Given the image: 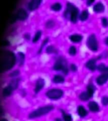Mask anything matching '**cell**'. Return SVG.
<instances>
[{
    "instance_id": "obj_1",
    "label": "cell",
    "mask_w": 108,
    "mask_h": 121,
    "mask_svg": "<svg viewBox=\"0 0 108 121\" xmlns=\"http://www.w3.org/2000/svg\"><path fill=\"white\" fill-rule=\"evenodd\" d=\"M64 15L65 18L69 19L71 22L76 23L77 22L78 18H79V10L73 4L68 3Z\"/></svg>"
},
{
    "instance_id": "obj_2",
    "label": "cell",
    "mask_w": 108,
    "mask_h": 121,
    "mask_svg": "<svg viewBox=\"0 0 108 121\" xmlns=\"http://www.w3.org/2000/svg\"><path fill=\"white\" fill-rule=\"evenodd\" d=\"M54 110V106L52 105H47L39 107L37 109L34 110L32 112L28 114V118L29 119H34L42 117L44 115H47V113L51 112Z\"/></svg>"
},
{
    "instance_id": "obj_3",
    "label": "cell",
    "mask_w": 108,
    "mask_h": 121,
    "mask_svg": "<svg viewBox=\"0 0 108 121\" xmlns=\"http://www.w3.org/2000/svg\"><path fill=\"white\" fill-rule=\"evenodd\" d=\"M53 69L57 71H62L64 74L67 75L69 72V69L66 60L63 57H59L55 62L53 66Z\"/></svg>"
},
{
    "instance_id": "obj_4",
    "label": "cell",
    "mask_w": 108,
    "mask_h": 121,
    "mask_svg": "<svg viewBox=\"0 0 108 121\" xmlns=\"http://www.w3.org/2000/svg\"><path fill=\"white\" fill-rule=\"evenodd\" d=\"M63 95H64L63 91L59 88L50 89L45 93V96L51 100H59L62 98Z\"/></svg>"
},
{
    "instance_id": "obj_5",
    "label": "cell",
    "mask_w": 108,
    "mask_h": 121,
    "mask_svg": "<svg viewBox=\"0 0 108 121\" xmlns=\"http://www.w3.org/2000/svg\"><path fill=\"white\" fill-rule=\"evenodd\" d=\"M86 45L88 49L94 52L98 51L99 44L96 36L95 34H91L88 37L86 42Z\"/></svg>"
},
{
    "instance_id": "obj_6",
    "label": "cell",
    "mask_w": 108,
    "mask_h": 121,
    "mask_svg": "<svg viewBox=\"0 0 108 121\" xmlns=\"http://www.w3.org/2000/svg\"><path fill=\"white\" fill-rule=\"evenodd\" d=\"M44 85H45V80L42 78H38L35 85V88L34 90V93L36 94H37L38 93H39L42 90V88L44 87Z\"/></svg>"
},
{
    "instance_id": "obj_7",
    "label": "cell",
    "mask_w": 108,
    "mask_h": 121,
    "mask_svg": "<svg viewBox=\"0 0 108 121\" xmlns=\"http://www.w3.org/2000/svg\"><path fill=\"white\" fill-rule=\"evenodd\" d=\"M108 81V73H103L99 75L96 79L97 84L99 86H102Z\"/></svg>"
},
{
    "instance_id": "obj_8",
    "label": "cell",
    "mask_w": 108,
    "mask_h": 121,
    "mask_svg": "<svg viewBox=\"0 0 108 121\" xmlns=\"http://www.w3.org/2000/svg\"><path fill=\"white\" fill-rule=\"evenodd\" d=\"M16 17H17V18L19 20L24 21L26 20L28 18V14L25 9L20 8L17 11V14H16Z\"/></svg>"
},
{
    "instance_id": "obj_9",
    "label": "cell",
    "mask_w": 108,
    "mask_h": 121,
    "mask_svg": "<svg viewBox=\"0 0 108 121\" xmlns=\"http://www.w3.org/2000/svg\"><path fill=\"white\" fill-rule=\"evenodd\" d=\"M42 0H31L28 4V10L32 11L36 10L41 4Z\"/></svg>"
},
{
    "instance_id": "obj_10",
    "label": "cell",
    "mask_w": 108,
    "mask_h": 121,
    "mask_svg": "<svg viewBox=\"0 0 108 121\" xmlns=\"http://www.w3.org/2000/svg\"><path fill=\"white\" fill-rule=\"evenodd\" d=\"M95 59H90L85 63V67L91 71H94L97 69Z\"/></svg>"
},
{
    "instance_id": "obj_11",
    "label": "cell",
    "mask_w": 108,
    "mask_h": 121,
    "mask_svg": "<svg viewBox=\"0 0 108 121\" xmlns=\"http://www.w3.org/2000/svg\"><path fill=\"white\" fill-rule=\"evenodd\" d=\"M89 110L93 113H97L100 111V107L97 102L94 101H90L88 104Z\"/></svg>"
},
{
    "instance_id": "obj_12",
    "label": "cell",
    "mask_w": 108,
    "mask_h": 121,
    "mask_svg": "<svg viewBox=\"0 0 108 121\" xmlns=\"http://www.w3.org/2000/svg\"><path fill=\"white\" fill-rule=\"evenodd\" d=\"M69 39H70V41L73 42V43H80L83 40V36L80 34H72L69 37Z\"/></svg>"
},
{
    "instance_id": "obj_13",
    "label": "cell",
    "mask_w": 108,
    "mask_h": 121,
    "mask_svg": "<svg viewBox=\"0 0 108 121\" xmlns=\"http://www.w3.org/2000/svg\"><path fill=\"white\" fill-rule=\"evenodd\" d=\"M13 90H14V89H13V87L10 86L9 85H8L3 88V91H2V95H3V97L6 98V97L11 96Z\"/></svg>"
},
{
    "instance_id": "obj_14",
    "label": "cell",
    "mask_w": 108,
    "mask_h": 121,
    "mask_svg": "<svg viewBox=\"0 0 108 121\" xmlns=\"http://www.w3.org/2000/svg\"><path fill=\"white\" fill-rule=\"evenodd\" d=\"M93 10L95 13H103L105 10V6H104V4L99 2L97 3H96L94 6L93 7Z\"/></svg>"
},
{
    "instance_id": "obj_15",
    "label": "cell",
    "mask_w": 108,
    "mask_h": 121,
    "mask_svg": "<svg viewBox=\"0 0 108 121\" xmlns=\"http://www.w3.org/2000/svg\"><path fill=\"white\" fill-rule=\"evenodd\" d=\"M79 99L83 102H86V101H88L89 100L90 98H92L93 97L90 94V93L88 92L87 91H83L81 92L80 94L79 95Z\"/></svg>"
},
{
    "instance_id": "obj_16",
    "label": "cell",
    "mask_w": 108,
    "mask_h": 121,
    "mask_svg": "<svg viewBox=\"0 0 108 121\" xmlns=\"http://www.w3.org/2000/svg\"><path fill=\"white\" fill-rule=\"evenodd\" d=\"M77 113L81 118H84L88 115V112L82 105H79L77 107Z\"/></svg>"
},
{
    "instance_id": "obj_17",
    "label": "cell",
    "mask_w": 108,
    "mask_h": 121,
    "mask_svg": "<svg viewBox=\"0 0 108 121\" xmlns=\"http://www.w3.org/2000/svg\"><path fill=\"white\" fill-rule=\"evenodd\" d=\"M64 81H65L64 78L59 74L54 75L53 78V82L56 84H62V83H64Z\"/></svg>"
},
{
    "instance_id": "obj_18",
    "label": "cell",
    "mask_w": 108,
    "mask_h": 121,
    "mask_svg": "<svg viewBox=\"0 0 108 121\" xmlns=\"http://www.w3.org/2000/svg\"><path fill=\"white\" fill-rule=\"evenodd\" d=\"M18 56V64L20 66H22L25 63V56L23 52H19L17 54Z\"/></svg>"
},
{
    "instance_id": "obj_19",
    "label": "cell",
    "mask_w": 108,
    "mask_h": 121,
    "mask_svg": "<svg viewBox=\"0 0 108 121\" xmlns=\"http://www.w3.org/2000/svg\"><path fill=\"white\" fill-rule=\"evenodd\" d=\"M60 111L62 113V117L63 121H73V117H72L71 114L66 113V112L62 109H61Z\"/></svg>"
},
{
    "instance_id": "obj_20",
    "label": "cell",
    "mask_w": 108,
    "mask_h": 121,
    "mask_svg": "<svg viewBox=\"0 0 108 121\" xmlns=\"http://www.w3.org/2000/svg\"><path fill=\"white\" fill-rule=\"evenodd\" d=\"M95 90H96V88L95 86V85H94L92 82H90V83L88 84V85H87V91L90 93V94L93 96H94V95Z\"/></svg>"
},
{
    "instance_id": "obj_21",
    "label": "cell",
    "mask_w": 108,
    "mask_h": 121,
    "mask_svg": "<svg viewBox=\"0 0 108 121\" xmlns=\"http://www.w3.org/2000/svg\"><path fill=\"white\" fill-rule=\"evenodd\" d=\"M89 13L87 10H83L81 11V13L79 15V19L80 20L81 22H84V21L87 20L88 18H89Z\"/></svg>"
},
{
    "instance_id": "obj_22",
    "label": "cell",
    "mask_w": 108,
    "mask_h": 121,
    "mask_svg": "<svg viewBox=\"0 0 108 121\" xmlns=\"http://www.w3.org/2000/svg\"><path fill=\"white\" fill-rule=\"evenodd\" d=\"M45 52L49 54H56L58 52V50L54 45H49L46 47L45 49Z\"/></svg>"
},
{
    "instance_id": "obj_23",
    "label": "cell",
    "mask_w": 108,
    "mask_h": 121,
    "mask_svg": "<svg viewBox=\"0 0 108 121\" xmlns=\"http://www.w3.org/2000/svg\"><path fill=\"white\" fill-rule=\"evenodd\" d=\"M19 83H20V79H18V78H15L14 79H13L10 81L9 85L13 87L14 90H16L18 87Z\"/></svg>"
},
{
    "instance_id": "obj_24",
    "label": "cell",
    "mask_w": 108,
    "mask_h": 121,
    "mask_svg": "<svg viewBox=\"0 0 108 121\" xmlns=\"http://www.w3.org/2000/svg\"><path fill=\"white\" fill-rule=\"evenodd\" d=\"M97 69L101 73H108V66H106L104 63H101L97 66Z\"/></svg>"
},
{
    "instance_id": "obj_25",
    "label": "cell",
    "mask_w": 108,
    "mask_h": 121,
    "mask_svg": "<svg viewBox=\"0 0 108 121\" xmlns=\"http://www.w3.org/2000/svg\"><path fill=\"white\" fill-rule=\"evenodd\" d=\"M42 35V32L40 30H38L37 31L35 35H34V37L32 39V42L33 43H37L39 40H40V39L41 38Z\"/></svg>"
},
{
    "instance_id": "obj_26",
    "label": "cell",
    "mask_w": 108,
    "mask_h": 121,
    "mask_svg": "<svg viewBox=\"0 0 108 121\" xmlns=\"http://www.w3.org/2000/svg\"><path fill=\"white\" fill-rule=\"evenodd\" d=\"M61 8H62V6H61V4H60L59 3H54L51 6V9L54 11H59Z\"/></svg>"
},
{
    "instance_id": "obj_27",
    "label": "cell",
    "mask_w": 108,
    "mask_h": 121,
    "mask_svg": "<svg viewBox=\"0 0 108 121\" xmlns=\"http://www.w3.org/2000/svg\"><path fill=\"white\" fill-rule=\"evenodd\" d=\"M49 37H46L45 39H44L42 42V43L41 45H40V47L39 49V51H38V54H40L42 52V51L44 49V48L45 47V46L47 45V43H48V42H49Z\"/></svg>"
},
{
    "instance_id": "obj_28",
    "label": "cell",
    "mask_w": 108,
    "mask_h": 121,
    "mask_svg": "<svg viewBox=\"0 0 108 121\" xmlns=\"http://www.w3.org/2000/svg\"><path fill=\"white\" fill-rule=\"evenodd\" d=\"M55 25V22L53 20H49L46 22L45 25V26L48 29H51L53 28Z\"/></svg>"
},
{
    "instance_id": "obj_29",
    "label": "cell",
    "mask_w": 108,
    "mask_h": 121,
    "mask_svg": "<svg viewBox=\"0 0 108 121\" xmlns=\"http://www.w3.org/2000/svg\"><path fill=\"white\" fill-rule=\"evenodd\" d=\"M68 53L72 56H75L76 54V48L75 46H71L68 49Z\"/></svg>"
},
{
    "instance_id": "obj_30",
    "label": "cell",
    "mask_w": 108,
    "mask_h": 121,
    "mask_svg": "<svg viewBox=\"0 0 108 121\" xmlns=\"http://www.w3.org/2000/svg\"><path fill=\"white\" fill-rule=\"evenodd\" d=\"M19 74H20V71L18 70H15V71L11 72V73H9V76L11 78H15L17 77Z\"/></svg>"
},
{
    "instance_id": "obj_31",
    "label": "cell",
    "mask_w": 108,
    "mask_h": 121,
    "mask_svg": "<svg viewBox=\"0 0 108 121\" xmlns=\"http://www.w3.org/2000/svg\"><path fill=\"white\" fill-rule=\"evenodd\" d=\"M101 21H102V25L103 27L104 28L108 27V20L107 18H105V17L102 18Z\"/></svg>"
},
{
    "instance_id": "obj_32",
    "label": "cell",
    "mask_w": 108,
    "mask_h": 121,
    "mask_svg": "<svg viewBox=\"0 0 108 121\" xmlns=\"http://www.w3.org/2000/svg\"><path fill=\"white\" fill-rule=\"evenodd\" d=\"M101 102H102V105L108 106V96H103L101 99Z\"/></svg>"
},
{
    "instance_id": "obj_33",
    "label": "cell",
    "mask_w": 108,
    "mask_h": 121,
    "mask_svg": "<svg viewBox=\"0 0 108 121\" xmlns=\"http://www.w3.org/2000/svg\"><path fill=\"white\" fill-rule=\"evenodd\" d=\"M70 69L71 70V71L72 72H76L78 71V67L75 64H72L70 66Z\"/></svg>"
},
{
    "instance_id": "obj_34",
    "label": "cell",
    "mask_w": 108,
    "mask_h": 121,
    "mask_svg": "<svg viewBox=\"0 0 108 121\" xmlns=\"http://www.w3.org/2000/svg\"><path fill=\"white\" fill-rule=\"evenodd\" d=\"M23 38L25 40H29L30 39V35L29 34H28V33H27V34H24Z\"/></svg>"
},
{
    "instance_id": "obj_35",
    "label": "cell",
    "mask_w": 108,
    "mask_h": 121,
    "mask_svg": "<svg viewBox=\"0 0 108 121\" xmlns=\"http://www.w3.org/2000/svg\"><path fill=\"white\" fill-rule=\"evenodd\" d=\"M95 0H87V4L88 6H90L92 5L94 3Z\"/></svg>"
},
{
    "instance_id": "obj_36",
    "label": "cell",
    "mask_w": 108,
    "mask_h": 121,
    "mask_svg": "<svg viewBox=\"0 0 108 121\" xmlns=\"http://www.w3.org/2000/svg\"><path fill=\"white\" fill-rule=\"evenodd\" d=\"M55 121H63V120H62L60 118H56L55 119Z\"/></svg>"
},
{
    "instance_id": "obj_37",
    "label": "cell",
    "mask_w": 108,
    "mask_h": 121,
    "mask_svg": "<svg viewBox=\"0 0 108 121\" xmlns=\"http://www.w3.org/2000/svg\"><path fill=\"white\" fill-rule=\"evenodd\" d=\"M105 43H106V45H108V37H107L106 39H105Z\"/></svg>"
},
{
    "instance_id": "obj_38",
    "label": "cell",
    "mask_w": 108,
    "mask_h": 121,
    "mask_svg": "<svg viewBox=\"0 0 108 121\" xmlns=\"http://www.w3.org/2000/svg\"><path fill=\"white\" fill-rule=\"evenodd\" d=\"M1 121H8L7 119H3L1 120Z\"/></svg>"
}]
</instances>
